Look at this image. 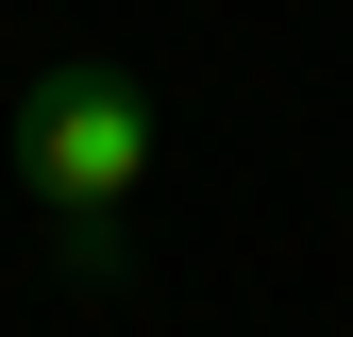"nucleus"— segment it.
<instances>
[{"mask_svg":"<svg viewBox=\"0 0 353 337\" xmlns=\"http://www.w3.org/2000/svg\"><path fill=\"white\" fill-rule=\"evenodd\" d=\"M17 186H34V220H51V253L101 287L118 220H135V186H152V84L118 51H51L17 84Z\"/></svg>","mask_w":353,"mask_h":337,"instance_id":"f257e3e1","label":"nucleus"}]
</instances>
